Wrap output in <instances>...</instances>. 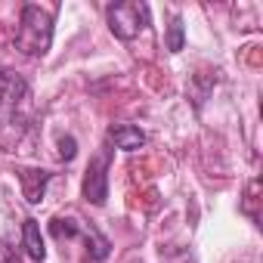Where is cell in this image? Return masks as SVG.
I'll return each mask as SVG.
<instances>
[{"label":"cell","instance_id":"6da1fadb","mask_svg":"<svg viewBox=\"0 0 263 263\" xmlns=\"http://www.w3.org/2000/svg\"><path fill=\"white\" fill-rule=\"evenodd\" d=\"M53 22H56L53 10H44L37 4L22 7V19L16 28V50L31 56V59L47 56V50L53 44Z\"/></svg>","mask_w":263,"mask_h":263},{"label":"cell","instance_id":"8992f818","mask_svg":"<svg viewBox=\"0 0 263 263\" xmlns=\"http://www.w3.org/2000/svg\"><path fill=\"white\" fill-rule=\"evenodd\" d=\"M19 180H22L25 198H28L31 204H37V201L44 198V186H47L50 174H47V171H22V174H19Z\"/></svg>","mask_w":263,"mask_h":263},{"label":"cell","instance_id":"52a82bcc","mask_svg":"<svg viewBox=\"0 0 263 263\" xmlns=\"http://www.w3.org/2000/svg\"><path fill=\"white\" fill-rule=\"evenodd\" d=\"M22 241H25V251H28L37 263H44L47 248H44V238H41V226H37V220H25V223H22Z\"/></svg>","mask_w":263,"mask_h":263},{"label":"cell","instance_id":"277c9868","mask_svg":"<svg viewBox=\"0 0 263 263\" xmlns=\"http://www.w3.org/2000/svg\"><path fill=\"white\" fill-rule=\"evenodd\" d=\"M28 99V81L16 71H0V115L16 111Z\"/></svg>","mask_w":263,"mask_h":263},{"label":"cell","instance_id":"ba28073f","mask_svg":"<svg viewBox=\"0 0 263 263\" xmlns=\"http://www.w3.org/2000/svg\"><path fill=\"white\" fill-rule=\"evenodd\" d=\"M167 50L171 53H180L183 50V19L180 16H174V22L167 28Z\"/></svg>","mask_w":263,"mask_h":263},{"label":"cell","instance_id":"5b68a950","mask_svg":"<svg viewBox=\"0 0 263 263\" xmlns=\"http://www.w3.org/2000/svg\"><path fill=\"white\" fill-rule=\"evenodd\" d=\"M108 143L124 152H137L146 146V134L134 124H115V127H108Z\"/></svg>","mask_w":263,"mask_h":263},{"label":"cell","instance_id":"9c48e42d","mask_svg":"<svg viewBox=\"0 0 263 263\" xmlns=\"http://www.w3.org/2000/svg\"><path fill=\"white\" fill-rule=\"evenodd\" d=\"M74 146H78V143H74V137H62V140H59V155H62L65 161H71V158H74V152H78Z\"/></svg>","mask_w":263,"mask_h":263},{"label":"cell","instance_id":"3957f363","mask_svg":"<svg viewBox=\"0 0 263 263\" xmlns=\"http://www.w3.org/2000/svg\"><path fill=\"white\" fill-rule=\"evenodd\" d=\"M108 161H111V152L102 149L84 174V198L90 204H105L108 198Z\"/></svg>","mask_w":263,"mask_h":263},{"label":"cell","instance_id":"7a4b0ae2","mask_svg":"<svg viewBox=\"0 0 263 263\" xmlns=\"http://www.w3.org/2000/svg\"><path fill=\"white\" fill-rule=\"evenodd\" d=\"M105 19H108V28L118 41H134L140 31L149 28V7L146 4H111L105 10Z\"/></svg>","mask_w":263,"mask_h":263}]
</instances>
